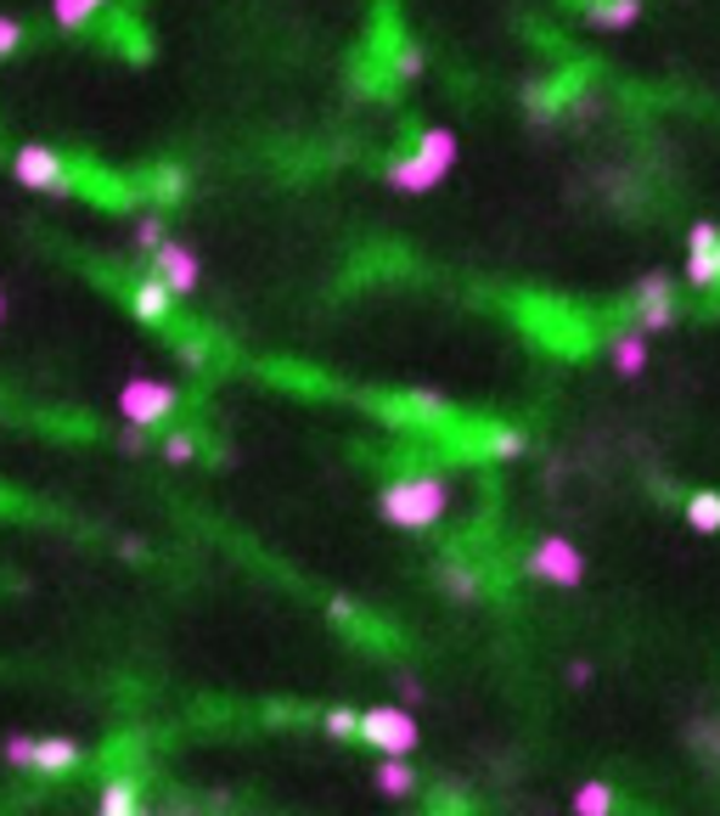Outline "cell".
<instances>
[{
    "label": "cell",
    "mask_w": 720,
    "mask_h": 816,
    "mask_svg": "<svg viewBox=\"0 0 720 816\" xmlns=\"http://www.w3.org/2000/svg\"><path fill=\"white\" fill-rule=\"evenodd\" d=\"M130 310H136V321H147V327H158V321H169V310H174V288L158 277H141V282H130Z\"/></svg>",
    "instance_id": "8fae6325"
},
{
    "label": "cell",
    "mask_w": 720,
    "mask_h": 816,
    "mask_svg": "<svg viewBox=\"0 0 720 816\" xmlns=\"http://www.w3.org/2000/svg\"><path fill=\"white\" fill-rule=\"evenodd\" d=\"M119 558H147V547H141V540H130V535H124V540H119Z\"/></svg>",
    "instance_id": "d590c367"
},
{
    "label": "cell",
    "mask_w": 720,
    "mask_h": 816,
    "mask_svg": "<svg viewBox=\"0 0 720 816\" xmlns=\"http://www.w3.org/2000/svg\"><path fill=\"white\" fill-rule=\"evenodd\" d=\"M327 614H332L343 630H360V608H354L349 597H327Z\"/></svg>",
    "instance_id": "4dcf8cb0"
},
{
    "label": "cell",
    "mask_w": 720,
    "mask_h": 816,
    "mask_svg": "<svg viewBox=\"0 0 720 816\" xmlns=\"http://www.w3.org/2000/svg\"><path fill=\"white\" fill-rule=\"evenodd\" d=\"M97 810H102V816H141V810H147L141 783H136V777H108L102 794H97Z\"/></svg>",
    "instance_id": "5bb4252c"
},
{
    "label": "cell",
    "mask_w": 720,
    "mask_h": 816,
    "mask_svg": "<svg viewBox=\"0 0 720 816\" xmlns=\"http://www.w3.org/2000/svg\"><path fill=\"white\" fill-rule=\"evenodd\" d=\"M648 12V0H586V23L591 29H630V23H642Z\"/></svg>",
    "instance_id": "7c38bea8"
},
{
    "label": "cell",
    "mask_w": 720,
    "mask_h": 816,
    "mask_svg": "<svg viewBox=\"0 0 720 816\" xmlns=\"http://www.w3.org/2000/svg\"><path fill=\"white\" fill-rule=\"evenodd\" d=\"M119 450H136V457H141V450H147V428H141V422H124V434H119Z\"/></svg>",
    "instance_id": "d6a6232c"
},
{
    "label": "cell",
    "mask_w": 720,
    "mask_h": 816,
    "mask_svg": "<svg viewBox=\"0 0 720 816\" xmlns=\"http://www.w3.org/2000/svg\"><path fill=\"white\" fill-rule=\"evenodd\" d=\"M0 321H7V293H0Z\"/></svg>",
    "instance_id": "8d00e7d4"
},
{
    "label": "cell",
    "mask_w": 720,
    "mask_h": 816,
    "mask_svg": "<svg viewBox=\"0 0 720 816\" xmlns=\"http://www.w3.org/2000/svg\"><path fill=\"white\" fill-rule=\"evenodd\" d=\"M591 681H597L591 659H569V687H591Z\"/></svg>",
    "instance_id": "836d02e7"
},
{
    "label": "cell",
    "mask_w": 720,
    "mask_h": 816,
    "mask_svg": "<svg viewBox=\"0 0 720 816\" xmlns=\"http://www.w3.org/2000/svg\"><path fill=\"white\" fill-rule=\"evenodd\" d=\"M79 760H84L79 738L51 733V738H40V760H34V772H40V777H68V772H79Z\"/></svg>",
    "instance_id": "4fadbf2b"
},
{
    "label": "cell",
    "mask_w": 720,
    "mask_h": 816,
    "mask_svg": "<svg viewBox=\"0 0 720 816\" xmlns=\"http://www.w3.org/2000/svg\"><path fill=\"white\" fill-rule=\"evenodd\" d=\"M108 12V0H51V23L62 29V34H79V29H90Z\"/></svg>",
    "instance_id": "d6986e66"
},
{
    "label": "cell",
    "mask_w": 720,
    "mask_h": 816,
    "mask_svg": "<svg viewBox=\"0 0 720 816\" xmlns=\"http://www.w3.org/2000/svg\"><path fill=\"white\" fill-rule=\"evenodd\" d=\"M648 360H653V332H648L642 321H637V327H619V332L608 338V367H613L619 378H642Z\"/></svg>",
    "instance_id": "9c48e42d"
},
{
    "label": "cell",
    "mask_w": 720,
    "mask_h": 816,
    "mask_svg": "<svg viewBox=\"0 0 720 816\" xmlns=\"http://www.w3.org/2000/svg\"><path fill=\"white\" fill-rule=\"evenodd\" d=\"M378 513L394 529H433L450 513V485L439 474H400L378 490Z\"/></svg>",
    "instance_id": "6da1fadb"
},
{
    "label": "cell",
    "mask_w": 720,
    "mask_h": 816,
    "mask_svg": "<svg viewBox=\"0 0 720 816\" xmlns=\"http://www.w3.org/2000/svg\"><path fill=\"white\" fill-rule=\"evenodd\" d=\"M174 355H180V360H187V367H192V372H198V367H209V349H203V338H187V344H180Z\"/></svg>",
    "instance_id": "1f68e13d"
},
{
    "label": "cell",
    "mask_w": 720,
    "mask_h": 816,
    "mask_svg": "<svg viewBox=\"0 0 720 816\" xmlns=\"http://www.w3.org/2000/svg\"><path fill=\"white\" fill-rule=\"evenodd\" d=\"M687 749H692L709 772H720V715H698V720H687Z\"/></svg>",
    "instance_id": "ac0fdd59"
},
{
    "label": "cell",
    "mask_w": 720,
    "mask_h": 816,
    "mask_svg": "<svg viewBox=\"0 0 720 816\" xmlns=\"http://www.w3.org/2000/svg\"><path fill=\"white\" fill-rule=\"evenodd\" d=\"M321 727H327L332 738H343V744H360V709H349V704H332V709L321 715Z\"/></svg>",
    "instance_id": "4316f807"
},
{
    "label": "cell",
    "mask_w": 720,
    "mask_h": 816,
    "mask_svg": "<svg viewBox=\"0 0 720 816\" xmlns=\"http://www.w3.org/2000/svg\"><path fill=\"white\" fill-rule=\"evenodd\" d=\"M630 310H637V321L648 327V332H670L676 321H681V305H676V282L670 277H642L637 282V293H630Z\"/></svg>",
    "instance_id": "52a82bcc"
},
{
    "label": "cell",
    "mask_w": 720,
    "mask_h": 816,
    "mask_svg": "<svg viewBox=\"0 0 720 816\" xmlns=\"http://www.w3.org/2000/svg\"><path fill=\"white\" fill-rule=\"evenodd\" d=\"M198 434L192 428H174V434H163V462H174V468H187V462H198Z\"/></svg>",
    "instance_id": "484cf974"
},
{
    "label": "cell",
    "mask_w": 720,
    "mask_h": 816,
    "mask_svg": "<svg viewBox=\"0 0 720 816\" xmlns=\"http://www.w3.org/2000/svg\"><path fill=\"white\" fill-rule=\"evenodd\" d=\"M523 450H529L523 428H490V434H484V457H496V462H518Z\"/></svg>",
    "instance_id": "cb8c5ba5"
},
{
    "label": "cell",
    "mask_w": 720,
    "mask_h": 816,
    "mask_svg": "<svg viewBox=\"0 0 720 816\" xmlns=\"http://www.w3.org/2000/svg\"><path fill=\"white\" fill-rule=\"evenodd\" d=\"M406 417L439 422V417H444V400H439V395H406Z\"/></svg>",
    "instance_id": "f1b7e54d"
},
{
    "label": "cell",
    "mask_w": 720,
    "mask_h": 816,
    "mask_svg": "<svg viewBox=\"0 0 720 816\" xmlns=\"http://www.w3.org/2000/svg\"><path fill=\"white\" fill-rule=\"evenodd\" d=\"M0 760H7L12 772H34L40 738H34V733H7V738H0Z\"/></svg>",
    "instance_id": "603a6c76"
},
{
    "label": "cell",
    "mask_w": 720,
    "mask_h": 816,
    "mask_svg": "<svg viewBox=\"0 0 720 816\" xmlns=\"http://www.w3.org/2000/svg\"><path fill=\"white\" fill-rule=\"evenodd\" d=\"M372 783H378L383 799H411L417 794V772L406 766V755H383L378 772H372Z\"/></svg>",
    "instance_id": "e0dca14e"
},
{
    "label": "cell",
    "mask_w": 720,
    "mask_h": 816,
    "mask_svg": "<svg viewBox=\"0 0 720 816\" xmlns=\"http://www.w3.org/2000/svg\"><path fill=\"white\" fill-rule=\"evenodd\" d=\"M523 575L540 580V586L574 591V586H586V553L574 547L569 535H540L534 547L523 553Z\"/></svg>",
    "instance_id": "7a4b0ae2"
},
{
    "label": "cell",
    "mask_w": 720,
    "mask_h": 816,
    "mask_svg": "<svg viewBox=\"0 0 720 816\" xmlns=\"http://www.w3.org/2000/svg\"><path fill=\"white\" fill-rule=\"evenodd\" d=\"M147 259H152V270H158V277L174 288V299L198 293V282H203V259H198L187 242H174V237H169V242H158Z\"/></svg>",
    "instance_id": "ba28073f"
},
{
    "label": "cell",
    "mask_w": 720,
    "mask_h": 816,
    "mask_svg": "<svg viewBox=\"0 0 720 816\" xmlns=\"http://www.w3.org/2000/svg\"><path fill=\"white\" fill-rule=\"evenodd\" d=\"M681 518L698 529V535H720V490H692L681 501Z\"/></svg>",
    "instance_id": "44dd1931"
},
{
    "label": "cell",
    "mask_w": 720,
    "mask_h": 816,
    "mask_svg": "<svg viewBox=\"0 0 720 816\" xmlns=\"http://www.w3.org/2000/svg\"><path fill=\"white\" fill-rule=\"evenodd\" d=\"M400 698H406V704H411V709H417V704H422V698H428V687H422V681H417V676H406V670H400Z\"/></svg>",
    "instance_id": "e575fe53"
},
{
    "label": "cell",
    "mask_w": 720,
    "mask_h": 816,
    "mask_svg": "<svg viewBox=\"0 0 720 816\" xmlns=\"http://www.w3.org/2000/svg\"><path fill=\"white\" fill-rule=\"evenodd\" d=\"M569 810H574V816H613V810H619V788L602 783V777H586V783L569 794Z\"/></svg>",
    "instance_id": "2e32d148"
},
{
    "label": "cell",
    "mask_w": 720,
    "mask_h": 816,
    "mask_svg": "<svg viewBox=\"0 0 720 816\" xmlns=\"http://www.w3.org/2000/svg\"><path fill=\"white\" fill-rule=\"evenodd\" d=\"M12 180H18L23 192H51V198L79 192V180H73L68 158H62L57 147H46V141H29V147L12 152Z\"/></svg>",
    "instance_id": "277c9868"
},
{
    "label": "cell",
    "mask_w": 720,
    "mask_h": 816,
    "mask_svg": "<svg viewBox=\"0 0 720 816\" xmlns=\"http://www.w3.org/2000/svg\"><path fill=\"white\" fill-rule=\"evenodd\" d=\"M360 744L378 749V755H411L422 744V727H417L411 704H372V709H360Z\"/></svg>",
    "instance_id": "3957f363"
},
{
    "label": "cell",
    "mask_w": 720,
    "mask_h": 816,
    "mask_svg": "<svg viewBox=\"0 0 720 816\" xmlns=\"http://www.w3.org/2000/svg\"><path fill=\"white\" fill-rule=\"evenodd\" d=\"M158 242H169V231H163V215L152 209V215H141V220H136V248H141V253H152Z\"/></svg>",
    "instance_id": "83f0119b"
},
{
    "label": "cell",
    "mask_w": 720,
    "mask_h": 816,
    "mask_svg": "<svg viewBox=\"0 0 720 816\" xmlns=\"http://www.w3.org/2000/svg\"><path fill=\"white\" fill-rule=\"evenodd\" d=\"M417 152L433 163V169H457V158H462V141H457V130H444V125H428V130H417Z\"/></svg>",
    "instance_id": "9a60e30c"
},
{
    "label": "cell",
    "mask_w": 720,
    "mask_h": 816,
    "mask_svg": "<svg viewBox=\"0 0 720 816\" xmlns=\"http://www.w3.org/2000/svg\"><path fill=\"white\" fill-rule=\"evenodd\" d=\"M439 591L457 597V603H479V597H484V575L468 569V564H444V569H439Z\"/></svg>",
    "instance_id": "ffe728a7"
},
{
    "label": "cell",
    "mask_w": 720,
    "mask_h": 816,
    "mask_svg": "<svg viewBox=\"0 0 720 816\" xmlns=\"http://www.w3.org/2000/svg\"><path fill=\"white\" fill-rule=\"evenodd\" d=\"M18 51H23V23L0 18V57H18Z\"/></svg>",
    "instance_id": "f546056e"
},
{
    "label": "cell",
    "mask_w": 720,
    "mask_h": 816,
    "mask_svg": "<svg viewBox=\"0 0 720 816\" xmlns=\"http://www.w3.org/2000/svg\"><path fill=\"white\" fill-rule=\"evenodd\" d=\"M147 192H152L158 203H180V198L192 192V175H187V169H174V163H163V169L147 175Z\"/></svg>",
    "instance_id": "7402d4cb"
},
{
    "label": "cell",
    "mask_w": 720,
    "mask_h": 816,
    "mask_svg": "<svg viewBox=\"0 0 720 816\" xmlns=\"http://www.w3.org/2000/svg\"><path fill=\"white\" fill-rule=\"evenodd\" d=\"M383 180L394 192H406V198H422V192H433L439 180H444V169H433L417 147L411 152H400V158H389V169H383Z\"/></svg>",
    "instance_id": "30bf717a"
},
{
    "label": "cell",
    "mask_w": 720,
    "mask_h": 816,
    "mask_svg": "<svg viewBox=\"0 0 720 816\" xmlns=\"http://www.w3.org/2000/svg\"><path fill=\"white\" fill-rule=\"evenodd\" d=\"M687 282L698 293L720 288V226L714 220H692L687 226Z\"/></svg>",
    "instance_id": "8992f818"
},
{
    "label": "cell",
    "mask_w": 720,
    "mask_h": 816,
    "mask_svg": "<svg viewBox=\"0 0 720 816\" xmlns=\"http://www.w3.org/2000/svg\"><path fill=\"white\" fill-rule=\"evenodd\" d=\"M422 68H428V57H422V46H411V40H400V46H389V73L394 79H422Z\"/></svg>",
    "instance_id": "d4e9b609"
},
{
    "label": "cell",
    "mask_w": 720,
    "mask_h": 816,
    "mask_svg": "<svg viewBox=\"0 0 720 816\" xmlns=\"http://www.w3.org/2000/svg\"><path fill=\"white\" fill-rule=\"evenodd\" d=\"M174 406H180V389L163 384V378H130V384L119 389V411H124V422H141V428L169 422Z\"/></svg>",
    "instance_id": "5b68a950"
}]
</instances>
